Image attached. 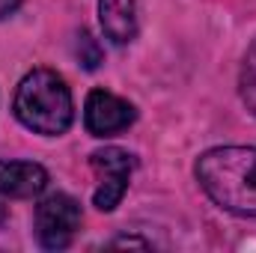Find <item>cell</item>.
Wrapping results in <instances>:
<instances>
[{
	"mask_svg": "<svg viewBox=\"0 0 256 253\" xmlns=\"http://www.w3.org/2000/svg\"><path fill=\"white\" fill-rule=\"evenodd\" d=\"M196 182L220 208L256 218V146H218L196 158Z\"/></svg>",
	"mask_w": 256,
	"mask_h": 253,
	"instance_id": "obj_1",
	"label": "cell"
},
{
	"mask_svg": "<svg viewBox=\"0 0 256 253\" xmlns=\"http://www.w3.org/2000/svg\"><path fill=\"white\" fill-rule=\"evenodd\" d=\"M78 57H80V63L86 66V68H96V66L102 63V51H98L96 39H92L86 30L78 36Z\"/></svg>",
	"mask_w": 256,
	"mask_h": 253,
	"instance_id": "obj_9",
	"label": "cell"
},
{
	"mask_svg": "<svg viewBox=\"0 0 256 253\" xmlns=\"http://www.w3.org/2000/svg\"><path fill=\"white\" fill-rule=\"evenodd\" d=\"M12 108L21 126L45 137H57L68 131L74 120L72 92L63 78L51 68H33L30 74H24Z\"/></svg>",
	"mask_w": 256,
	"mask_h": 253,
	"instance_id": "obj_2",
	"label": "cell"
},
{
	"mask_svg": "<svg viewBox=\"0 0 256 253\" xmlns=\"http://www.w3.org/2000/svg\"><path fill=\"white\" fill-rule=\"evenodd\" d=\"M48 185V170L33 161H0V194L12 200L39 196Z\"/></svg>",
	"mask_w": 256,
	"mask_h": 253,
	"instance_id": "obj_6",
	"label": "cell"
},
{
	"mask_svg": "<svg viewBox=\"0 0 256 253\" xmlns=\"http://www.w3.org/2000/svg\"><path fill=\"white\" fill-rule=\"evenodd\" d=\"M18 6H21V0H0V18H9Z\"/></svg>",
	"mask_w": 256,
	"mask_h": 253,
	"instance_id": "obj_10",
	"label": "cell"
},
{
	"mask_svg": "<svg viewBox=\"0 0 256 253\" xmlns=\"http://www.w3.org/2000/svg\"><path fill=\"white\" fill-rule=\"evenodd\" d=\"M238 90H242V102L248 104V110L256 116V39L244 54L242 74H238Z\"/></svg>",
	"mask_w": 256,
	"mask_h": 253,
	"instance_id": "obj_8",
	"label": "cell"
},
{
	"mask_svg": "<svg viewBox=\"0 0 256 253\" xmlns=\"http://www.w3.org/2000/svg\"><path fill=\"white\" fill-rule=\"evenodd\" d=\"M102 30L114 45H128L137 36V6L134 0H98Z\"/></svg>",
	"mask_w": 256,
	"mask_h": 253,
	"instance_id": "obj_7",
	"label": "cell"
},
{
	"mask_svg": "<svg viewBox=\"0 0 256 253\" xmlns=\"http://www.w3.org/2000/svg\"><path fill=\"white\" fill-rule=\"evenodd\" d=\"M90 167L98 176V188L92 194V202L98 212H114L120 200L126 196L128 179L134 173V155L120 146H104L90 155Z\"/></svg>",
	"mask_w": 256,
	"mask_h": 253,
	"instance_id": "obj_4",
	"label": "cell"
},
{
	"mask_svg": "<svg viewBox=\"0 0 256 253\" xmlns=\"http://www.w3.org/2000/svg\"><path fill=\"white\" fill-rule=\"evenodd\" d=\"M80 230V202L68 194H51L36 206V238L48 250H63Z\"/></svg>",
	"mask_w": 256,
	"mask_h": 253,
	"instance_id": "obj_3",
	"label": "cell"
},
{
	"mask_svg": "<svg viewBox=\"0 0 256 253\" xmlns=\"http://www.w3.org/2000/svg\"><path fill=\"white\" fill-rule=\"evenodd\" d=\"M137 120L134 104H128L126 98L108 92V90H92L86 96L84 104V126L92 137H110L126 131L131 122Z\"/></svg>",
	"mask_w": 256,
	"mask_h": 253,
	"instance_id": "obj_5",
	"label": "cell"
}]
</instances>
